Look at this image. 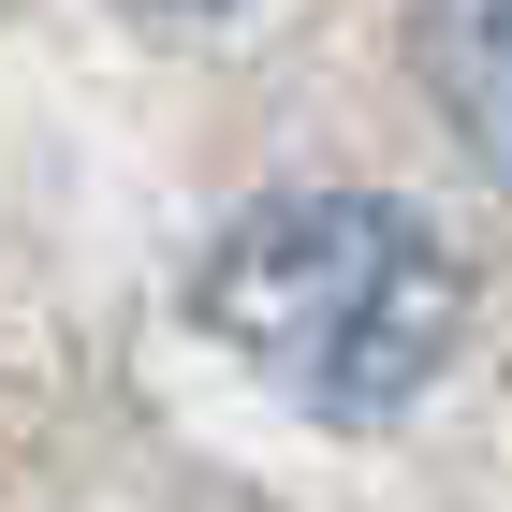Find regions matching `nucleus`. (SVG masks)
I'll list each match as a JSON object with an SVG mask.
<instances>
[{
	"mask_svg": "<svg viewBox=\"0 0 512 512\" xmlns=\"http://www.w3.org/2000/svg\"><path fill=\"white\" fill-rule=\"evenodd\" d=\"M147 15H235V0H147Z\"/></svg>",
	"mask_w": 512,
	"mask_h": 512,
	"instance_id": "obj_3",
	"label": "nucleus"
},
{
	"mask_svg": "<svg viewBox=\"0 0 512 512\" xmlns=\"http://www.w3.org/2000/svg\"><path fill=\"white\" fill-rule=\"evenodd\" d=\"M410 59H425V103L454 118V147L483 176H512V0H425Z\"/></svg>",
	"mask_w": 512,
	"mask_h": 512,
	"instance_id": "obj_2",
	"label": "nucleus"
},
{
	"mask_svg": "<svg viewBox=\"0 0 512 512\" xmlns=\"http://www.w3.org/2000/svg\"><path fill=\"white\" fill-rule=\"evenodd\" d=\"M205 322L308 425H395L469 352V264L381 191H278L205 249Z\"/></svg>",
	"mask_w": 512,
	"mask_h": 512,
	"instance_id": "obj_1",
	"label": "nucleus"
}]
</instances>
